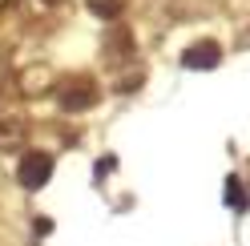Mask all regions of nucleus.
Segmentation results:
<instances>
[{
  "instance_id": "2",
  "label": "nucleus",
  "mask_w": 250,
  "mask_h": 246,
  "mask_svg": "<svg viewBox=\"0 0 250 246\" xmlns=\"http://www.w3.org/2000/svg\"><path fill=\"white\" fill-rule=\"evenodd\" d=\"M182 65H186V69H214V65H218V44H214V41L190 44L186 57H182Z\"/></svg>"
},
{
  "instance_id": "3",
  "label": "nucleus",
  "mask_w": 250,
  "mask_h": 246,
  "mask_svg": "<svg viewBox=\"0 0 250 246\" xmlns=\"http://www.w3.org/2000/svg\"><path fill=\"white\" fill-rule=\"evenodd\" d=\"M226 202H230L234 210H242V206H246V198H242V182H238V178H230V182H226Z\"/></svg>"
},
{
  "instance_id": "4",
  "label": "nucleus",
  "mask_w": 250,
  "mask_h": 246,
  "mask_svg": "<svg viewBox=\"0 0 250 246\" xmlns=\"http://www.w3.org/2000/svg\"><path fill=\"white\" fill-rule=\"evenodd\" d=\"M89 101H93V93H61V105H65V109H85Z\"/></svg>"
},
{
  "instance_id": "1",
  "label": "nucleus",
  "mask_w": 250,
  "mask_h": 246,
  "mask_svg": "<svg viewBox=\"0 0 250 246\" xmlns=\"http://www.w3.org/2000/svg\"><path fill=\"white\" fill-rule=\"evenodd\" d=\"M21 186L24 190H41V186H49V178H53V158L49 153H24V162H21Z\"/></svg>"
}]
</instances>
